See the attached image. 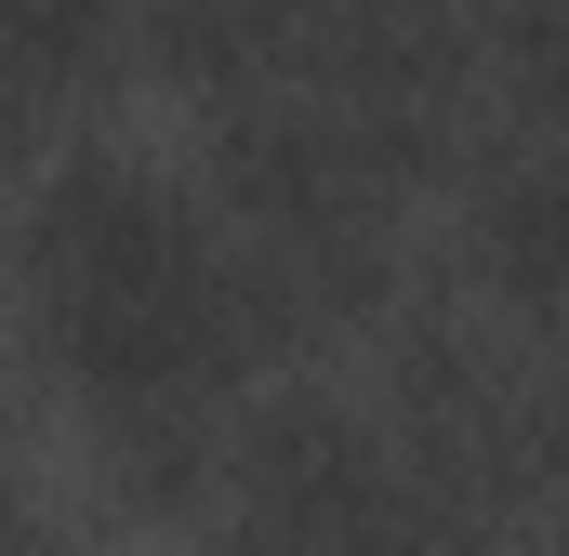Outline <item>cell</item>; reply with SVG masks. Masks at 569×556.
Returning <instances> with one entry per match:
<instances>
[{"instance_id": "1", "label": "cell", "mask_w": 569, "mask_h": 556, "mask_svg": "<svg viewBox=\"0 0 569 556\" xmlns=\"http://www.w3.org/2000/svg\"><path fill=\"white\" fill-rule=\"evenodd\" d=\"M27 305H40L53 358L80 371L107 450L146 490H199L212 477V411L279 331V305L239 266V239L186 186L133 172V159H80V172L40 186Z\"/></svg>"}, {"instance_id": "2", "label": "cell", "mask_w": 569, "mask_h": 556, "mask_svg": "<svg viewBox=\"0 0 569 556\" xmlns=\"http://www.w3.org/2000/svg\"><path fill=\"white\" fill-rule=\"evenodd\" d=\"M226 556H477V530L398 464V437L358 411L291 398L226 464Z\"/></svg>"}, {"instance_id": "3", "label": "cell", "mask_w": 569, "mask_h": 556, "mask_svg": "<svg viewBox=\"0 0 569 556\" xmlns=\"http://www.w3.org/2000/svg\"><path fill=\"white\" fill-rule=\"evenodd\" d=\"M463 239L477 278L530 318H569V159L557 146H503L477 186H463Z\"/></svg>"}, {"instance_id": "4", "label": "cell", "mask_w": 569, "mask_h": 556, "mask_svg": "<svg viewBox=\"0 0 569 556\" xmlns=\"http://www.w3.org/2000/svg\"><path fill=\"white\" fill-rule=\"evenodd\" d=\"M120 40V0H0V146L40 133L53 93H80Z\"/></svg>"}, {"instance_id": "5", "label": "cell", "mask_w": 569, "mask_h": 556, "mask_svg": "<svg viewBox=\"0 0 569 556\" xmlns=\"http://www.w3.org/2000/svg\"><path fill=\"white\" fill-rule=\"evenodd\" d=\"M543 490H557V504H569V371H557V385H543Z\"/></svg>"}, {"instance_id": "6", "label": "cell", "mask_w": 569, "mask_h": 556, "mask_svg": "<svg viewBox=\"0 0 569 556\" xmlns=\"http://www.w3.org/2000/svg\"><path fill=\"white\" fill-rule=\"evenodd\" d=\"M0 556H40V517H27V477H13V450H0Z\"/></svg>"}]
</instances>
